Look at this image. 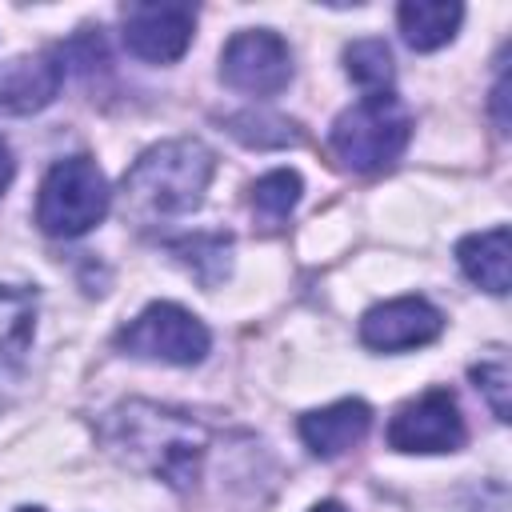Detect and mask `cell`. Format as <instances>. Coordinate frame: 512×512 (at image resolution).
I'll return each instance as SVG.
<instances>
[{"label":"cell","instance_id":"obj_1","mask_svg":"<svg viewBox=\"0 0 512 512\" xmlns=\"http://www.w3.org/2000/svg\"><path fill=\"white\" fill-rule=\"evenodd\" d=\"M100 440L132 472L164 480L176 492H188L200 480V460L208 452V428L196 416L148 400L112 408L100 420Z\"/></svg>","mask_w":512,"mask_h":512},{"label":"cell","instance_id":"obj_2","mask_svg":"<svg viewBox=\"0 0 512 512\" xmlns=\"http://www.w3.org/2000/svg\"><path fill=\"white\" fill-rule=\"evenodd\" d=\"M212 152L200 140H164L152 144L128 172H124V216L152 224L168 216H184L200 208L208 180H212Z\"/></svg>","mask_w":512,"mask_h":512},{"label":"cell","instance_id":"obj_3","mask_svg":"<svg viewBox=\"0 0 512 512\" xmlns=\"http://www.w3.org/2000/svg\"><path fill=\"white\" fill-rule=\"evenodd\" d=\"M412 136V112L396 92H368L352 108H344L328 132L332 156L360 176L384 172L400 160Z\"/></svg>","mask_w":512,"mask_h":512},{"label":"cell","instance_id":"obj_4","mask_svg":"<svg viewBox=\"0 0 512 512\" xmlns=\"http://www.w3.org/2000/svg\"><path fill=\"white\" fill-rule=\"evenodd\" d=\"M108 204H112V192H108V180L96 168V160L68 156V160H56L40 184L36 224L56 240H72V236H84L88 228H96L108 216Z\"/></svg>","mask_w":512,"mask_h":512},{"label":"cell","instance_id":"obj_5","mask_svg":"<svg viewBox=\"0 0 512 512\" xmlns=\"http://www.w3.org/2000/svg\"><path fill=\"white\" fill-rule=\"evenodd\" d=\"M208 344L212 336L204 320L168 300L148 304L136 320H128L116 332V348L140 360H160V364H200L208 356Z\"/></svg>","mask_w":512,"mask_h":512},{"label":"cell","instance_id":"obj_6","mask_svg":"<svg viewBox=\"0 0 512 512\" xmlns=\"http://www.w3.org/2000/svg\"><path fill=\"white\" fill-rule=\"evenodd\" d=\"M196 8L180 0H136L120 8V36L132 56L148 64H172L188 52Z\"/></svg>","mask_w":512,"mask_h":512},{"label":"cell","instance_id":"obj_7","mask_svg":"<svg viewBox=\"0 0 512 512\" xmlns=\"http://www.w3.org/2000/svg\"><path fill=\"white\" fill-rule=\"evenodd\" d=\"M220 80L244 96H276L292 80V52L272 28H244L220 52Z\"/></svg>","mask_w":512,"mask_h":512},{"label":"cell","instance_id":"obj_8","mask_svg":"<svg viewBox=\"0 0 512 512\" xmlns=\"http://www.w3.org/2000/svg\"><path fill=\"white\" fill-rule=\"evenodd\" d=\"M464 436L468 428L448 388H428L424 396L400 404L388 420V448L396 452H456Z\"/></svg>","mask_w":512,"mask_h":512},{"label":"cell","instance_id":"obj_9","mask_svg":"<svg viewBox=\"0 0 512 512\" xmlns=\"http://www.w3.org/2000/svg\"><path fill=\"white\" fill-rule=\"evenodd\" d=\"M444 328L440 308H432L424 296H400L388 304H376L360 320V340L376 352H404L432 344Z\"/></svg>","mask_w":512,"mask_h":512},{"label":"cell","instance_id":"obj_10","mask_svg":"<svg viewBox=\"0 0 512 512\" xmlns=\"http://www.w3.org/2000/svg\"><path fill=\"white\" fill-rule=\"evenodd\" d=\"M64 84V56L60 52H36L16 56L0 64V112L4 116H28L56 100Z\"/></svg>","mask_w":512,"mask_h":512},{"label":"cell","instance_id":"obj_11","mask_svg":"<svg viewBox=\"0 0 512 512\" xmlns=\"http://www.w3.org/2000/svg\"><path fill=\"white\" fill-rule=\"evenodd\" d=\"M368 428H372V408L364 400H336L328 408L300 416V440L320 460L344 456L348 448H356L368 436Z\"/></svg>","mask_w":512,"mask_h":512},{"label":"cell","instance_id":"obj_12","mask_svg":"<svg viewBox=\"0 0 512 512\" xmlns=\"http://www.w3.org/2000/svg\"><path fill=\"white\" fill-rule=\"evenodd\" d=\"M456 264L472 284H480L492 296L508 292V228L496 224L488 232H472L456 244Z\"/></svg>","mask_w":512,"mask_h":512},{"label":"cell","instance_id":"obj_13","mask_svg":"<svg viewBox=\"0 0 512 512\" xmlns=\"http://www.w3.org/2000/svg\"><path fill=\"white\" fill-rule=\"evenodd\" d=\"M404 44L416 52H432L440 44H448L464 20V8L456 0H404L396 8Z\"/></svg>","mask_w":512,"mask_h":512},{"label":"cell","instance_id":"obj_14","mask_svg":"<svg viewBox=\"0 0 512 512\" xmlns=\"http://www.w3.org/2000/svg\"><path fill=\"white\" fill-rule=\"evenodd\" d=\"M36 328V296L28 288L0 284V376L20 368Z\"/></svg>","mask_w":512,"mask_h":512},{"label":"cell","instance_id":"obj_15","mask_svg":"<svg viewBox=\"0 0 512 512\" xmlns=\"http://www.w3.org/2000/svg\"><path fill=\"white\" fill-rule=\"evenodd\" d=\"M176 252V260L204 284V288H216L228 268H232V236L228 232H192V236H180L168 244Z\"/></svg>","mask_w":512,"mask_h":512},{"label":"cell","instance_id":"obj_16","mask_svg":"<svg viewBox=\"0 0 512 512\" xmlns=\"http://www.w3.org/2000/svg\"><path fill=\"white\" fill-rule=\"evenodd\" d=\"M300 192H304L300 188V176L288 172V168H276V172L260 176L252 184V216L260 220V228H268V232L284 228V220L300 204Z\"/></svg>","mask_w":512,"mask_h":512},{"label":"cell","instance_id":"obj_17","mask_svg":"<svg viewBox=\"0 0 512 512\" xmlns=\"http://www.w3.org/2000/svg\"><path fill=\"white\" fill-rule=\"evenodd\" d=\"M344 68H348V80H356L360 88H368V92H392L396 64H392V48L380 36L352 40L344 48Z\"/></svg>","mask_w":512,"mask_h":512},{"label":"cell","instance_id":"obj_18","mask_svg":"<svg viewBox=\"0 0 512 512\" xmlns=\"http://www.w3.org/2000/svg\"><path fill=\"white\" fill-rule=\"evenodd\" d=\"M224 128L248 144V148H288V144H300V128L288 120V116H276V112H236L224 120Z\"/></svg>","mask_w":512,"mask_h":512},{"label":"cell","instance_id":"obj_19","mask_svg":"<svg viewBox=\"0 0 512 512\" xmlns=\"http://www.w3.org/2000/svg\"><path fill=\"white\" fill-rule=\"evenodd\" d=\"M472 380H476V388L484 392L492 416H496L500 424H508V356L496 352V356L472 364Z\"/></svg>","mask_w":512,"mask_h":512},{"label":"cell","instance_id":"obj_20","mask_svg":"<svg viewBox=\"0 0 512 512\" xmlns=\"http://www.w3.org/2000/svg\"><path fill=\"white\" fill-rule=\"evenodd\" d=\"M504 96H508V76L500 72V80H496V88H492V104H496V124H500V132L508 128V112H504Z\"/></svg>","mask_w":512,"mask_h":512},{"label":"cell","instance_id":"obj_21","mask_svg":"<svg viewBox=\"0 0 512 512\" xmlns=\"http://www.w3.org/2000/svg\"><path fill=\"white\" fill-rule=\"evenodd\" d=\"M12 172H16V160H12V148H8V140L0 136V192L12 184Z\"/></svg>","mask_w":512,"mask_h":512},{"label":"cell","instance_id":"obj_22","mask_svg":"<svg viewBox=\"0 0 512 512\" xmlns=\"http://www.w3.org/2000/svg\"><path fill=\"white\" fill-rule=\"evenodd\" d=\"M312 512H344V504H336V500H320Z\"/></svg>","mask_w":512,"mask_h":512},{"label":"cell","instance_id":"obj_23","mask_svg":"<svg viewBox=\"0 0 512 512\" xmlns=\"http://www.w3.org/2000/svg\"><path fill=\"white\" fill-rule=\"evenodd\" d=\"M16 512H44V508H16Z\"/></svg>","mask_w":512,"mask_h":512}]
</instances>
